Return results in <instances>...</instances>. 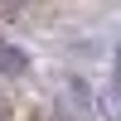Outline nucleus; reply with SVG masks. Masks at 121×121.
<instances>
[{
    "mask_svg": "<svg viewBox=\"0 0 121 121\" xmlns=\"http://www.w3.org/2000/svg\"><path fill=\"white\" fill-rule=\"evenodd\" d=\"M0 121H10V102H5V92H0Z\"/></svg>",
    "mask_w": 121,
    "mask_h": 121,
    "instance_id": "obj_2",
    "label": "nucleus"
},
{
    "mask_svg": "<svg viewBox=\"0 0 121 121\" xmlns=\"http://www.w3.org/2000/svg\"><path fill=\"white\" fill-rule=\"evenodd\" d=\"M24 68H29V53H24L19 44H10L5 34H0V73H10V78H19Z\"/></svg>",
    "mask_w": 121,
    "mask_h": 121,
    "instance_id": "obj_1",
    "label": "nucleus"
},
{
    "mask_svg": "<svg viewBox=\"0 0 121 121\" xmlns=\"http://www.w3.org/2000/svg\"><path fill=\"white\" fill-rule=\"evenodd\" d=\"M116 82H121V48H116Z\"/></svg>",
    "mask_w": 121,
    "mask_h": 121,
    "instance_id": "obj_3",
    "label": "nucleus"
}]
</instances>
